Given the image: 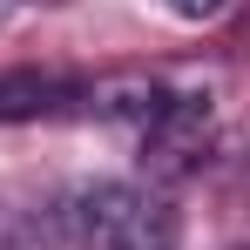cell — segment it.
I'll use <instances>...</instances> for the list:
<instances>
[{"instance_id":"1","label":"cell","mask_w":250,"mask_h":250,"mask_svg":"<svg viewBox=\"0 0 250 250\" xmlns=\"http://www.w3.org/2000/svg\"><path fill=\"white\" fill-rule=\"evenodd\" d=\"M61 250H176V209L142 183H95L54 209Z\"/></svg>"},{"instance_id":"2","label":"cell","mask_w":250,"mask_h":250,"mask_svg":"<svg viewBox=\"0 0 250 250\" xmlns=\"http://www.w3.org/2000/svg\"><path fill=\"white\" fill-rule=\"evenodd\" d=\"M209 149V95H169V108L142 128V169L156 183H176Z\"/></svg>"},{"instance_id":"3","label":"cell","mask_w":250,"mask_h":250,"mask_svg":"<svg viewBox=\"0 0 250 250\" xmlns=\"http://www.w3.org/2000/svg\"><path fill=\"white\" fill-rule=\"evenodd\" d=\"M88 95V82L61 75V68H7L0 75V122H41V115H61Z\"/></svg>"},{"instance_id":"4","label":"cell","mask_w":250,"mask_h":250,"mask_svg":"<svg viewBox=\"0 0 250 250\" xmlns=\"http://www.w3.org/2000/svg\"><path fill=\"white\" fill-rule=\"evenodd\" d=\"M82 102L102 115V122L149 128V122L169 108V88L156 82V75H142V68H128V75H102V82H88V95H82Z\"/></svg>"},{"instance_id":"5","label":"cell","mask_w":250,"mask_h":250,"mask_svg":"<svg viewBox=\"0 0 250 250\" xmlns=\"http://www.w3.org/2000/svg\"><path fill=\"white\" fill-rule=\"evenodd\" d=\"M169 7H176V14H183V21H209V14H216V7H223V0H169Z\"/></svg>"}]
</instances>
